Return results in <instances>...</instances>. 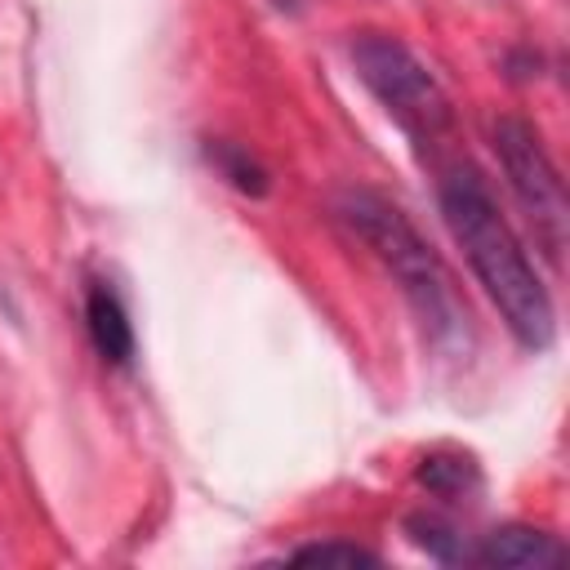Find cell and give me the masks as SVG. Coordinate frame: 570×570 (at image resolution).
Returning a JSON list of instances; mask_svg holds the SVG:
<instances>
[{
	"mask_svg": "<svg viewBox=\"0 0 570 570\" xmlns=\"http://www.w3.org/2000/svg\"><path fill=\"white\" fill-rule=\"evenodd\" d=\"M436 205H441V218H445L454 245L463 249L472 276L481 281V289L499 307L508 334L525 352H548L552 338H557L552 294L539 281L521 236L503 218V209H499L490 183L481 178V169L468 165V160L445 165L441 178H436Z\"/></svg>",
	"mask_w": 570,
	"mask_h": 570,
	"instance_id": "1",
	"label": "cell"
},
{
	"mask_svg": "<svg viewBox=\"0 0 570 570\" xmlns=\"http://www.w3.org/2000/svg\"><path fill=\"white\" fill-rule=\"evenodd\" d=\"M338 214L374 249V258L396 276L401 294L410 298V307L423 321V330L432 334V343L436 347H468L472 343L468 303H463L450 267L441 263V254L410 223V214L396 200H387V196H379L370 187L343 191L338 196Z\"/></svg>",
	"mask_w": 570,
	"mask_h": 570,
	"instance_id": "2",
	"label": "cell"
},
{
	"mask_svg": "<svg viewBox=\"0 0 570 570\" xmlns=\"http://www.w3.org/2000/svg\"><path fill=\"white\" fill-rule=\"evenodd\" d=\"M347 58L361 85L414 142H436L450 129V98L405 40L387 31H356L347 40Z\"/></svg>",
	"mask_w": 570,
	"mask_h": 570,
	"instance_id": "3",
	"label": "cell"
},
{
	"mask_svg": "<svg viewBox=\"0 0 570 570\" xmlns=\"http://www.w3.org/2000/svg\"><path fill=\"white\" fill-rule=\"evenodd\" d=\"M490 147L499 156L508 191L517 196L525 223L534 227L543 258L552 267H561L566 232H570V200H566V178L543 147V134L525 116H499L490 125Z\"/></svg>",
	"mask_w": 570,
	"mask_h": 570,
	"instance_id": "4",
	"label": "cell"
},
{
	"mask_svg": "<svg viewBox=\"0 0 570 570\" xmlns=\"http://www.w3.org/2000/svg\"><path fill=\"white\" fill-rule=\"evenodd\" d=\"M472 566H499V570H548L566 566V543L534 525H499L472 543Z\"/></svg>",
	"mask_w": 570,
	"mask_h": 570,
	"instance_id": "5",
	"label": "cell"
},
{
	"mask_svg": "<svg viewBox=\"0 0 570 570\" xmlns=\"http://www.w3.org/2000/svg\"><path fill=\"white\" fill-rule=\"evenodd\" d=\"M85 330H89L94 352L107 365H129L134 361V352H138L134 321H129L120 294L107 281H89V289H85Z\"/></svg>",
	"mask_w": 570,
	"mask_h": 570,
	"instance_id": "6",
	"label": "cell"
},
{
	"mask_svg": "<svg viewBox=\"0 0 570 570\" xmlns=\"http://www.w3.org/2000/svg\"><path fill=\"white\" fill-rule=\"evenodd\" d=\"M414 476L436 499H463V494L481 490V468L463 450H432V454H423V463H419Z\"/></svg>",
	"mask_w": 570,
	"mask_h": 570,
	"instance_id": "7",
	"label": "cell"
},
{
	"mask_svg": "<svg viewBox=\"0 0 570 570\" xmlns=\"http://www.w3.org/2000/svg\"><path fill=\"white\" fill-rule=\"evenodd\" d=\"M405 534H410V543H419L428 557H436V561H445V566L472 561L468 534H463L459 525H450L445 517H436V512H414V517H405Z\"/></svg>",
	"mask_w": 570,
	"mask_h": 570,
	"instance_id": "8",
	"label": "cell"
},
{
	"mask_svg": "<svg viewBox=\"0 0 570 570\" xmlns=\"http://www.w3.org/2000/svg\"><path fill=\"white\" fill-rule=\"evenodd\" d=\"M205 160L218 169V178H227V183H232L236 191H245V196H267V187H272L267 169H263L245 147H236V142L209 138V142H205Z\"/></svg>",
	"mask_w": 570,
	"mask_h": 570,
	"instance_id": "9",
	"label": "cell"
},
{
	"mask_svg": "<svg viewBox=\"0 0 570 570\" xmlns=\"http://www.w3.org/2000/svg\"><path fill=\"white\" fill-rule=\"evenodd\" d=\"M289 561H303V566H379V552L334 539V543H307V548L289 552Z\"/></svg>",
	"mask_w": 570,
	"mask_h": 570,
	"instance_id": "10",
	"label": "cell"
}]
</instances>
